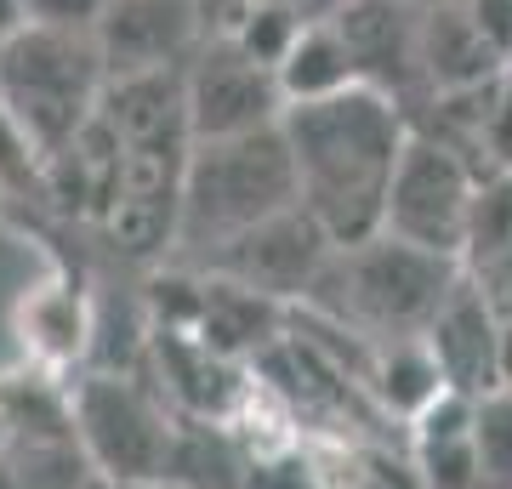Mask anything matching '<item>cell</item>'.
<instances>
[{
	"label": "cell",
	"mask_w": 512,
	"mask_h": 489,
	"mask_svg": "<svg viewBox=\"0 0 512 489\" xmlns=\"http://www.w3.org/2000/svg\"><path fill=\"white\" fill-rule=\"evenodd\" d=\"M23 325H29V347L46 364H69L92 353V308H86L80 290H40V296H29Z\"/></svg>",
	"instance_id": "d6986e66"
},
{
	"label": "cell",
	"mask_w": 512,
	"mask_h": 489,
	"mask_svg": "<svg viewBox=\"0 0 512 489\" xmlns=\"http://www.w3.org/2000/svg\"><path fill=\"white\" fill-rule=\"evenodd\" d=\"M0 194L6 200H46V154L29 143V131L0 109Z\"/></svg>",
	"instance_id": "7402d4cb"
},
{
	"label": "cell",
	"mask_w": 512,
	"mask_h": 489,
	"mask_svg": "<svg viewBox=\"0 0 512 489\" xmlns=\"http://www.w3.org/2000/svg\"><path fill=\"white\" fill-rule=\"evenodd\" d=\"M456 285H461L456 256H433L393 234H376L330 251L308 308L330 330H342V336L365 347H382V342L427 336L433 313L444 308V296Z\"/></svg>",
	"instance_id": "3957f363"
},
{
	"label": "cell",
	"mask_w": 512,
	"mask_h": 489,
	"mask_svg": "<svg viewBox=\"0 0 512 489\" xmlns=\"http://www.w3.org/2000/svg\"><path fill=\"white\" fill-rule=\"evenodd\" d=\"M330 251H336V245H330L325 228H319L302 205H291V211H279V217L256 222L251 234L228 239L222 251H211L205 262H194V268L217 273V279H234V285L279 302V308H291V302H308L313 296Z\"/></svg>",
	"instance_id": "9c48e42d"
},
{
	"label": "cell",
	"mask_w": 512,
	"mask_h": 489,
	"mask_svg": "<svg viewBox=\"0 0 512 489\" xmlns=\"http://www.w3.org/2000/svg\"><path fill=\"white\" fill-rule=\"evenodd\" d=\"M478 171L467 160V148L444 143L433 131L410 126V143L399 154V171L387 182V211L382 234L416 245L433 256L467 251V228H473V200H478Z\"/></svg>",
	"instance_id": "52a82bcc"
},
{
	"label": "cell",
	"mask_w": 512,
	"mask_h": 489,
	"mask_svg": "<svg viewBox=\"0 0 512 489\" xmlns=\"http://www.w3.org/2000/svg\"><path fill=\"white\" fill-rule=\"evenodd\" d=\"M0 489H23V478L12 472V461H6V455H0Z\"/></svg>",
	"instance_id": "83f0119b"
},
{
	"label": "cell",
	"mask_w": 512,
	"mask_h": 489,
	"mask_svg": "<svg viewBox=\"0 0 512 489\" xmlns=\"http://www.w3.org/2000/svg\"><path fill=\"white\" fill-rule=\"evenodd\" d=\"M467 18H473L478 35L512 63V0H467Z\"/></svg>",
	"instance_id": "cb8c5ba5"
},
{
	"label": "cell",
	"mask_w": 512,
	"mask_h": 489,
	"mask_svg": "<svg viewBox=\"0 0 512 489\" xmlns=\"http://www.w3.org/2000/svg\"><path fill=\"white\" fill-rule=\"evenodd\" d=\"M478 489H512V387L484 393L473 410Z\"/></svg>",
	"instance_id": "ffe728a7"
},
{
	"label": "cell",
	"mask_w": 512,
	"mask_h": 489,
	"mask_svg": "<svg viewBox=\"0 0 512 489\" xmlns=\"http://www.w3.org/2000/svg\"><path fill=\"white\" fill-rule=\"evenodd\" d=\"M74 438L97 478L120 489H148L177 478L183 433L165 410V393H154L137 376L86 370L74 381Z\"/></svg>",
	"instance_id": "8992f818"
},
{
	"label": "cell",
	"mask_w": 512,
	"mask_h": 489,
	"mask_svg": "<svg viewBox=\"0 0 512 489\" xmlns=\"http://www.w3.org/2000/svg\"><path fill=\"white\" fill-rule=\"evenodd\" d=\"M109 86L92 35H57L23 23L0 52V109L12 114L40 154L69 148L92 126L97 97Z\"/></svg>",
	"instance_id": "5b68a950"
},
{
	"label": "cell",
	"mask_w": 512,
	"mask_h": 489,
	"mask_svg": "<svg viewBox=\"0 0 512 489\" xmlns=\"http://www.w3.org/2000/svg\"><path fill=\"white\" fill-rule=\"evenodd\" d=\"M97 126L114 143V188L97 234L126 262H165L177 251V205L194 154L183 69L109 80L97 97Z\"/></svg>",
	"instance_id": "7a4b0ae2"
},
{
	"label": "cell",
	"mask_w": 512,
	"mask_h": 489,
	"mask_svg": "<svg viewBox=\"0 0 512 489\" xmlns=\"http://www.w3.org/2000/svg\"><path fill=\"white\" fill-rule=\"evenodd\" d=\"M109 0H23V23L57 29V35H92Z\"/></svg>",
	"instance_id": "603a6c76"
},
{
	"label": "cell",
	"mask_w": 512,
	"mask_h": 489,
	"mask_svg": "<svg viewBox=\"0 0 512 489\" xmlns=\"http://www.w3.org/2000/svg\"><path fill=\"white\" fill-rule=\"evenodd\" d=\"M421 342L433 347V359L444 370V387H456L467 399H484L501 387V313L490 308V296L461 273V285L444 296V308L433 313V325Z\"/></svg>",
	"instance_id": "7c38bea8"
},
{
	"label": "cell",
	"mask_w": 512,
	"mask_h": 489,
	"mask_svg": "<svg viewBox=\"0 0 512 489\" xmlns=\"http://www.w3.org/2000/svg\"><path fill=\"white\" fill-rule=\"evenodd\" d=\"M302 205L296 165L285 131H251V137H217L194 143L183 171V205H177V262H205L228 239L251 234L256 222Z\"/></svg>",
	"instance_id": "277c9868"
},
{
	"label": "cell",
	"mask_w": 512,
	"mask_h": 489,
	"mask_svg": "<svg viewBox=\"0 0 512 489\" xmlns=\"http://www.w3.org/2000/svg\"><path fill=\"white\" fill-rule=\"evenodd\" d=\"M279 6H291L296 18H330V12H336V6H342V0H279Z\"/></svg>",
	"instance_id": "4316f807"
},
{
	"label": "cell",
	"mask_w": 512,
	"mask_h": 489,
	"mask_svg": "<svg viewBox=\"0 0 512 489\" xmlns=\"http://www.w3.org/2000/svg\"><path fill=\"white\" fill-rule=\"evenodd\" d=\"M74 438V387L29 370L0 376V444H57Z\"/></svg>",
	"instance_id": "e0dca14e"
},
{
	"label": "cell",
	"mask_w": 512,
	"mask_h": 489,
	"mask_svg": "<svg viewBox=\"0 0 512 489\" xmlns=\"http://www.w3.org/2000/svg\"><path fill=\"white\" fill-rule=\"evenodd\" d=\"M109 80L183 69L200 52V18L188 0H109L92 29Z\"/></svg>",
	"instance_id": "30bf717a"
},
{
	"label": "cell",
	"mask_w": 512,
	"mask_h": 489,
	"mask_svg": "<svg viewBox=\"0 0 512 489\" xmlns=\"http://www.w3.org/2000/svg\"><path fill=\"white\" fill-rule=\"evenodd\" d=\"M18 29H23V0H0V52L12 46Z\"/></svg>",
	"instance_id": "484cf974"
},
{
	"label": "cell",
	"mask_w": 512,
	"mask_h": 489,
	"mask_svg": "<svg viewBox=\"0 0 512 489\" xmlns=\"http://www.w3.org/2000/svg\"><path fill=\"white\" fill-rule=\"evenodd\" d=\"M416 69H421V97H461L507 80V57L478 35L467 6H433L416 12Z\"/></svg>",
	"instance_id": "4fadbf2b"
},
{
	"label": "cell",
	"mask_w": 512,
	"mask_h": 489,
	"mask_svg": "<svg viewBox=\"0 0 512 489\" xmlns=\"http://www.w3.org/2000/svg\"><path fill=\"white\" fill-rule=\"evenodd\" d=\"M274 74H279V91H285V109L291 103H319V97H336V91L359 86L348 40H342V29L330 18H313Z\"/></svg>",
	"instance_id": "ac0fdd59"
},
{
	"label": "cell",
	"mask_w": 512,
	"mask_h": 489,
	"mask_svg": "<svg viewBox=\"0 0 512 489\" xmlns=\"http://www.w3.org/2000/svg\"><path fill=\"white\" fill-rule=\"evenodd\" d=\"M416 12H433V6H467V0H410Z\"/></svg>",
	"instance_id": "f1b7e54d"
},
{
	"label": "cell",
	"mask_w": 512,
	"mask_h": 489,
	"mask_svg": "<svg viewBox=\"0 0 512 489\" xmlns=\"http://www.w3.org/2000/svg\"><path fill=\"white\" fill-rule=\"evenodd\" d=\"M365 393L382 410V421H404L410 427L444 393V370L421 336H410V342H382L365 353Z\"/></svg>",
	"instance_id": "2e32d148"
},
{
	"label": "cell",
	"mask_w": 512,
	"mask_h": 489,
	"mask_svg": "<svg viewBox=\"0 0 512 489\" xmlns=\"http://www.w3.org/2000/svg\"><path fill=\"white\" fill-rule=\"evenodd\" d=\"M473 410H478V399L444 387L439 399L410 421V472H416V489H478Z\"/></svg>",
	"instance_id": "5bb4252c"
},
{
	"label": "cell",
	"mask_w": 512,
	"mask_h": 489,
	"mask_svg": "<svg viewBox=\"0 0 512 489\" xmlns=\"http://www.w3.org/2000/svg\"><path fill=\"white\" fill-rule=\"evenodd\" d=\"M148 489H188V484H148Z\"/></svg>",
	"instance_id": "f546056e"
},
{
	"label": "cell",
	"mask_w": 512,
	"mask_h": 489,
	"mask_svg": "<svg viewBox=\"0 0 512 489\" xmlns=\"http://www.w3.org/2000/svg\"><path fill=\"white\" fill-rule=\"evenodd\" d=\"M183 103H188V131L194 143L217 137H251L285 120V91L268 63L239 52L228 35L200 40V52L183 63Z\"/></svg>",
	"instance_id": "ba28073f"
},
{
	"label": "cell",
	"mask_w": 512,
	"mask_h": 489,
	"mask_svg": "<svg viewBox=\"0 0 512 489\" xmlns=\"http://www.w3.org/2000/svg\"><path fill=\"white\" fill-rule=\"evenodd\" d=\"M188 6H194V18H200V35L211 40V35H228L256 0H188Z\"/></svg>",
	"instance_id": "d4e9b609"
},
{
	"label": "cell",
	"mask_w": 512,
	"mask_h": 489,
	"mask_svg": "<svg viewBox=\"0 0 512 489\" xmlns=\"http://www.w3.org/2000/svg\"><path fill=\"white\" fill-rule=\"evenodd\" d=\"M148 342L160 353V376L165 393L194 410V416H228L239 399H245V381H239V364L211 353V347L194 336V330H148Z\"/></svg>",
	"instance_id": "9a60e30c"
},
{
	"label": "cell",
	"mask_w": 512,
	"mask_h": 489,
	"mask_svg": "<svg viewBox=\"0 0 512 489\" xmlns=\"http://www.w3.org/2000/svg\"><path fill=\"white\" fill-rule=\"evenodd\" d=\"M330 23L342 29L353 52V69H359V86L382 91L393 103H410L421 97V69H416V6L410 0H342Z\"/></svg>",
	"instance_id": "8fae6325"
},
{
	"label": "cell",
	"mask_w": 512,
	"mask_h": 489,
	"mask_svg": "<svg viewBox=\"0 0 512 489\" xmlns=\"http://www.w3.org/2000/svg\"><path fill=\"white\" fill-rule=\"evenodd\" d=\"M308 29V18H296L291 6H279V0H256L251 12L228 29V40H234L239 52H251L256 63H268V69H279L285 63V52L296 46V35Z\"/></svg>",
	"instance_id": "44dd1931"
},
{
	"label": "cell",
	"mask_w": 512,
	"mask_h": 489,
	"mask_svg": "<svg viewBox=\"0 0 512 489\" xmlns=\"http://www.w3.org/2000/svg\"><path fill=\"white\" fill-rule=\"evenodd\" d=\"M279 131L296 165L302 211L330 234V245H359L382 234L387 182L410 143L404 103L370 86H348L319 103H291Z\"/></svg>",
	"instance_id": "6da1fadb"
}]
</instances>
